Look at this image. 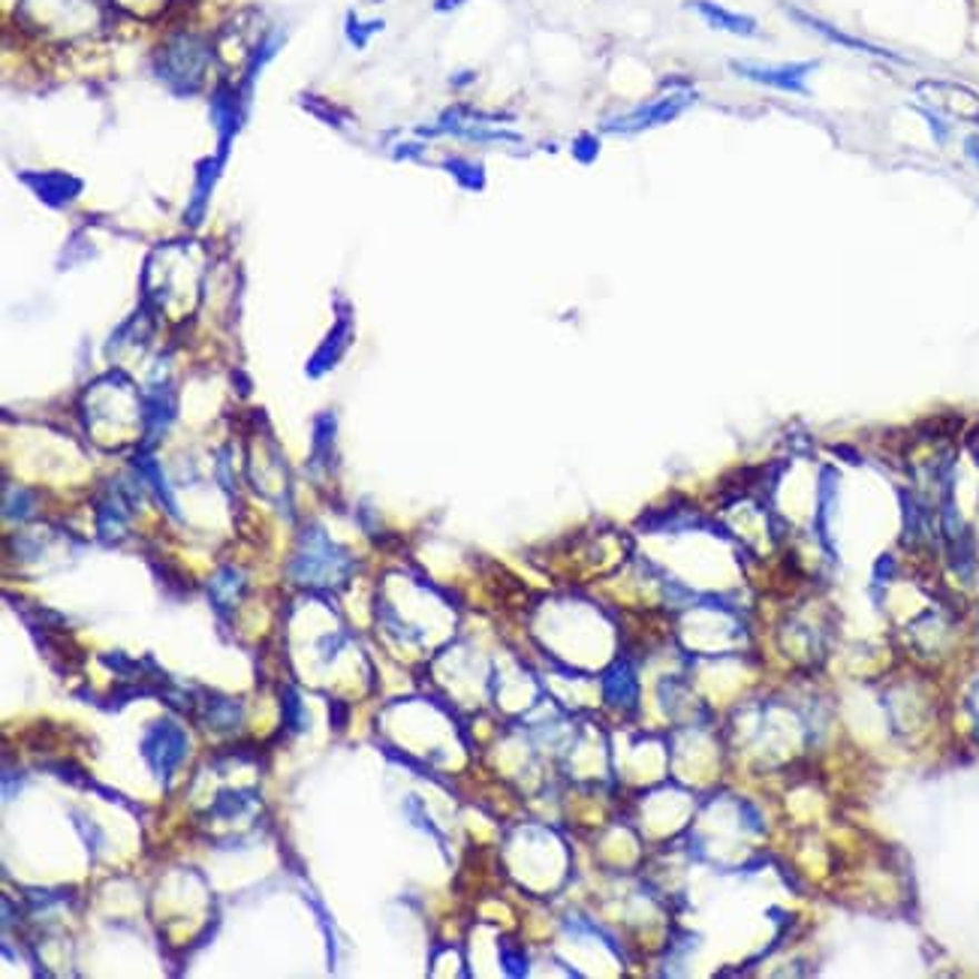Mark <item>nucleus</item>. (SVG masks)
Listing matches in <instances>:
<instances>
[{
    "label": "nucleus",
    "instance_id": "1",
    "mask_svg": "<svg viewBox=\"0 0 979 979\" xmlns=\"http://www.w3.org/2000/svg\"><path fill=\"white\" fill-rule=\"evenodd\" d=\"M735 76H742L748 82L763 85V88H774V91L783 93H799V97H808L811 88H808V76L820 67L817 61H790V63H756V61H732L730 63Z\"/></svg>",
    "mask_w": 979,
    "mask_h": 979
},
{
    "label": "nucleus",
    "instance_id": "5",
    "mask_svg": "<svg viewBox=\"0 0 979 979\" xmlns=\"http://www.w3.org/2000/svg\"><path fill=\"white\" fill-rule=\"evenodd\" d=\"M787 16H790V19H793V21H799V24H802V28H808V31H811V33H817V37H823V40L835 42V46H844V49H853V52L877 55V58H892V55H889L887 49H877V46H868V42L856 40V37H847L844 31H838V28H832V24H825L823 19H817V16H811V12L799 10V7H787Z\"/></svg>",
    "mask_w": 979,
    "mask_h": 979
},
{
    "label": "nucleus",
    "instance_id": "7",
    "mask_svg": "<svg viewBox=\"0 0 979 979\" xmlns=\"http://www.w3.org/2000/svg\"><path fill=\"white\" fill-rule=\"evenodd\" d=\"M455 3H462V0H441V10H449Z\"/></svg>",
    "mask_w": 979,
    "mask_h": 979
},
{
    "label": "nucleus",
    "instance_id": "3",
    "mask_svg": "<svg viewBox=\"0 0 979 979\" xmlns=\"http://www.w3.org/2000/svg\"><path fill=\"white\" fill-rule=\"evenodd\" d=\"M688 7L693 12H700L705 24H712L714 31L735 33V37H744V40L760 37V21L748 16V12H732L721 3H714V0H688Z\"/></svg>",
    "mask_w": 979,
    "mask_h": 979
},
{
    "label": "nucleus",
    "instance_id": "2",
    "mask_svg": "<svg viewBox=\"0 0 979 979\" xmlns=\"http://www.w3.org/2000/svg\"><path fill=\"white\" fill-rule=\"evenodd\" d=\"M917 93L938 112L956 115L965 121H979V93L952 82H919Z\"/></svg>",
    "mask_w": 979,
    "mask_h": 979
},
{
    "label": "nucleus",
    "instance_id": "6",
    "mask_svg": "<svg viewBox=\"0 0 979 979\" xmlns=\"http://www.w3.org/2000/svg\"><path fill=\"white\" fill-rule=\"evenodd\" d=\"M573 155H576L582 164H591L594 155H597V142H594V139H582L578 145H573Z\"/></svg>",
    "mask_w": 979,
    "mask_h": 979
},
{
    "label": "nucleus",
    "instance_id": "4",
    "mask_svg": "<svg viewBox=\"0 0 979 979\" xmlns=\"http://www.w3.org/2000/svg\"><path fill=\"white\" fill-rule=\"evenodd\" d=\"M691 103H693V93H684V97H666V100L645 106V109L627 115V118L609 121V130H627V134H636V130H649V127L666 125V121H672L675 115L684 112Z\"/></svg>",
    "mask_w": 979,
    "mask_h": 979
}]
</instances>
